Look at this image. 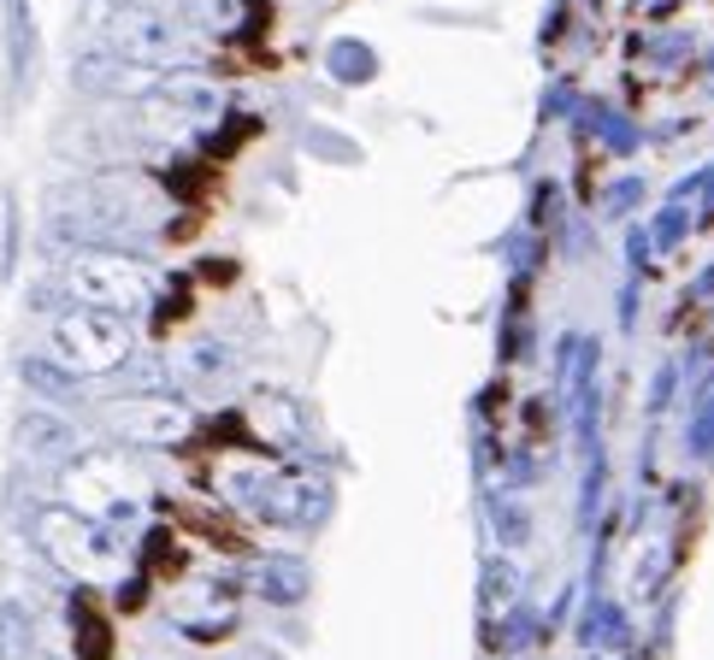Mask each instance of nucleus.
I'll use <instances>...</instances> for the list:
<instances>
[{
    "label": "nucleus",
    "mask_w": 714,
    "mask_h": 660,
    "mask_svg": "<svg viewBox=\"0 0 714 660\" xmlns=\"http://www.w3.org/2000/svg\"><path fill=\"white\" fill-rule=\"evenodd\" d=\"M78 655L83 660H112V631L107 620H100V608H95V596H78Z\"/></svg>",
    "instance_id": "nucleus-1"
}]
</instances>
